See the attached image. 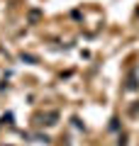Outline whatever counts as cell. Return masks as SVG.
<instances>
[{"mask_svg":"<svg viewBox=\"0 0 139 146\" xmlns=\"http://www.w3.org/2000/svg\"><path fill=\"white\" fill-rule=\"evenodd\" d=\"M41 119H44V124H49V127H51V124H56L59 115H56V112H49V115H46V117H41Z\"/></svg>","mask_w":139,"mask_h":146,"instance_id":"obj_1","label":"cell"}]
</instances>
